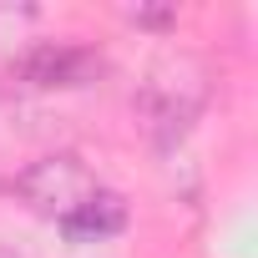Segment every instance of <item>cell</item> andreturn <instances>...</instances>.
I'll return each instance as SVG.
<instances>
[{"mask_svg": "<svg viewBox=\"0 0 258 258\" xmlns=\"http://www.w3.org/2000/svg\"><path fill=\"white\" fill-rule=\"evenodd\" d=\"M203 71L192 66V61H172V66H157L147 81H142V91H137V111H142V121H147V132L157 137V142H177L187 126H192V116L203 111Z\"/></svg>", "mask_w": 258, "mask_h": 258, "instance_id": "7a4b0ae2", "label": "cell"}, {"mask_svg": "<svg viewBox=\"0 0 258 258\" xmlns=\"http://www.w3.org/2000/svg\"><path fill=\"white\" fill-rule=\"evenodd\" d=\"M121 16L132 21V26H147V31L177 26V11H172V6H121Z\"/></svg>", "mask_w": 258, "mask_h": 258, "instance_id": "5b68a950", "label": "cell"}, {"mask_svg": "<svg viewBox=\"0 0 258 258\" xmlns=\"http://www.w3.org/2000/svg\"><path fill=\"white\" fill-rule=\"evenodd\" d=\"M66 238H76V243H96V238H111V233H121L126 228V203L116 198V192H106V187H96L66 223H56Z\"/></svg>", "mask_w": 258, "mask_h": 258, "instance_id": "277c9868", "label": "cell"}, {"mask_svg": "<svg viewBox=\"0 0 258 258\" xmlns=\"http://www.w3.org/2000/svg\"><path fill=\"white\" fill-rule=\"evenodd\" d=\"M16 71L36 86H86L101 71V56L86 46H71V41H36L16 61Z\"/></svg>", "mask_w": 258, "mask_h": 258, "instance_id": "3957f363", "label": "cell"}, {"mask_svg": "<svg viewBox=\"0 0 258 258\" xmlns=\"http://www.w3.org/2000/svg\"><path fill=\"white\" fill-rule=\"evenodd\" d=\"M96 187H101L96 172H91L76 152H46V157H36V162L16 177V198H21L36 218H46V223H66Z\"/></svg>", "mask_w": 258, "mask_h": 258, "instance_id": "6da1fadb", "label": "cell"}, {"mask_svg": "<svg viewBox=\"0 0 258 258\" xmlns=\"http://www.w3.org/2000/svg\"><path fill=\"white\" fill-rule=\"evenodd\" d=\"M0 258H21V253H16V248H6V243H0Z\"/></svg>", "mask_w": 258, "mask_h": 258, "instance_id": "8992f818", "label": "cell"}]
</instances>
